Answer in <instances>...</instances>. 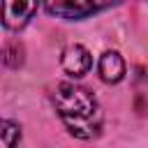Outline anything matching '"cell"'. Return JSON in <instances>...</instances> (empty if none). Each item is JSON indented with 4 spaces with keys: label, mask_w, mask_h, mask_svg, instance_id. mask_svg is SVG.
<instances>
[{
    "label": "cell",
    "mask_w": 148,
    "mask_h": 148,
    "mask_svg": "<svg viewBox=\"0 0 148 148\" xmlns=\"http://www.w3.org/2000/svg\"><path fill=\"white\" fill-rule=\"evenodd\" d=\"M95 2H99V5H111V2H118V0H95Z\"/></svg>",
    "instance_id": "cell-8"
},
{
    "label": "cell",
    "mask_w": 148,
    "mask_h": 148,
    "mask_svg": "<svg viewBox=\"0 0 148 148\" xmlns=\"http://www.w3.org/2000/svg\"><path fill=\"white\" fill-rule=\"evenodd\" d=\"M0 143L5 146V148H12L14 143H18L21 141V125L18 123H14V120H2L0 123Z\"/></svg>",
    "instance_id": "cell-6"
},
{
    "label": "cell",
    "mask_w": 148,
    "mask_h": 148,
    "mask_svg": "<svg viewBox=\"0 0 148 148\" xmlns=\"http://www.w3.org/2000/svg\"><path fill=\"white\" fill-rule=\"evenodd\" d=\"M60 65H62V69H65L69 76L81 79V76H86V74L90 72V67H92V56H90V51H88L86 46H81V44H69V46L62 51Z\"/></svg>",
    "instance_id": "cell-4"
},
{
    "label": "cell",
    "mask_w": 148,
    "mask_h": 148,
    "mask_svg": "<svg viewBox=\"0 0 148 148\" xmlns=\"http://www.w3.org/2000/svg\"><path fill=\"white\" fill-rule=\"evenodd\" d=\"M46 14L65 21H81L95 14L97 2L95 0H44Z\"/></svg>",
    "instance_id": "cell-2"
},
{
    "label": "cell",
    "mask_w": 148,
    "mask_h": 148,
    "mask_svg": "<svg viewBox=\"0 0 148 148\" xmlns=\"http://www.w3.org/2000/svg\"><path fill=\"white\" fill-rule=\"evenodd\" d=\"M53 106L72 136L90 141L102 134L104 116H102V109H99L95 95L88 88H83L74 81L58 83L53 90Z\"/></svg>",
    "instance_id": "cell-1"
},
{
    "label": "cell",
    "mask_w": 148,
    "mask_h": 148,
    "mask_svg": "<svg viewBox=\"0 0 148 148\" xmlns=\"http://www.w3.org/2000/svg\"><path fill=\"white\" fill-rule=\"evenodd\" d=\"M97 72L104 83H118L125 79V60L118 51H104L97 60Z\"/></svg>",
    "instance_id": "cell-5"
},
{
    "label": "cell",
    "mask_w": 148,
    "mask_h": 148,
    "mask_svg": "<svg viewBox=\"0 0 148 148\" xmlns=\"http://www.w3.org/2000/svg\"><path fill=\"white\" fill-rule=\"evenodd\" d=\"M5 65L7 67H12V69H16V67H21L23 65V46L18 44V42H7L5 44Z\"/></svg>",
    "instance_id": "cell-7"
},
{
    "label": "cell",
    "mask_w": 148,
    "mask_h": 148,
    "mask_svg": "<svg viewBox=\"0 0 148 148\" xmlns=\"http://www.w3.org/2000/svg\"><path fill=\"white\" fill-rule=\"evenodd\" d=\"M39 0H2V23L7 30H21L30 23Z\"/></svg>",
    "instance_id": "cell-3"
}]
</instances>
